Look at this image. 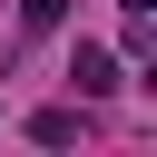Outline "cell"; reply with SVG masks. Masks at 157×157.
Segmentation results:
<instances>
[{
	"mask_svg": "<svg viewBox=\"0 0 157 157\" xmlns=\"http://www.w3.org/2000/svg\"><path fill=\"white\" fill-rule=\"evenodd\" d=\"M69 78H78V98H108V88H118V49H98V39H78V59H69Z\"/></svg>",
	"mask_w": 157,
	"mask_h": 157,
	"instance_id": "6da1fadb",
	"label": "cell"
},
{
	"mask_svg": "<svg viewBox=\"0 0 157 157\" xmlns=\"http://www.w3.org/2000/svg\"><path fill=\"white\" fill-rule=\"evenodd\" d=\"M78 128H88V98H78V108H39V118H29V137H39V147H78Z\"/></svg>",
	"mask_w": 157,
	"mask_h": 157,
	"instance_id": "7a4b0ae2",
	"label": "cell"
},
{
	"mask_svg": "<svg viewBox=\"0 0 157 157\" xmlns=\"http://www.w3.org/2000/svg\"><path fill=\"white\" fill-rule=\"evenodd\" d=\"M128 59H137V69H157V29H147V10H128Z\"/></svg>",
	"mask_w": 157,
	"mask_h": 157,
	"instance_id": "3957f363",
	"label": "cell"
},
{
	"mask_svg": "<svg viewBox=\"0 0 157 157\" xmlns=\"http://www.w3.org/2000/svg\"><path fill=\"white\" fill-rule=\"evenodd\" d=\"M69 20V0H20V29H59Z\"/></svg>",
	"mask_w": 157,
	"mask_h": 157,
	"instance_id": "277c9868",
	"label": "cell"
},
{
	"mask_svg": "<svg viewBox=\"0 0 157 157\" xmlns=\"http://www.w3.org/2000/svg\"><path fill=\"white\" fill-rule=\"evenodd\" d=\"M118 10H157V0H118Z\"/></svg>",
	"mask_w": 157,
	"mask_h": 157,
	"instance_id": "5b68a950",
	"label": "cell"
}]
</instances>
